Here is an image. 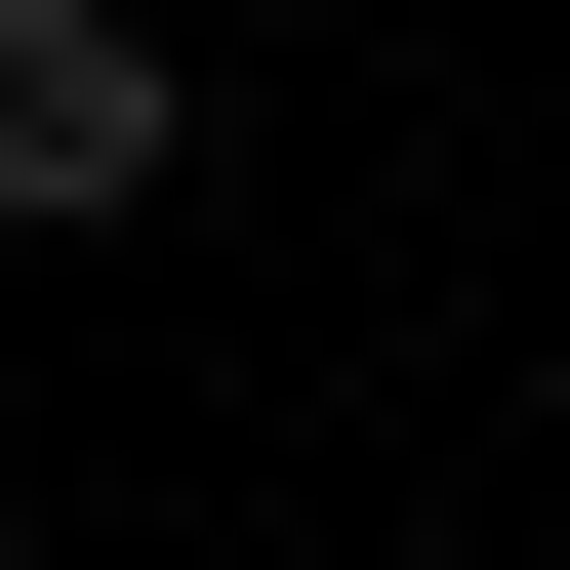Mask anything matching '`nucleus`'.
Listing matches in <instances>:
<instances>
[{"mask_svg": "<svg viewBox=\"0 0 570 570\" xmlns=\"http://www.w3.org/2000/svg\"><path fill=\"white\" fill-rule=\"evenodd\" d=\"M0 570H41V449H0Z\"/></svg>", "mask_w": 570, "mask_h": 570, "instance_id": "2", "label": "nucleus"}, {"mask_svg": "<svg viewBox=\"0 0 570 570\" xmlns=\"http://www.w3.org/2000/svg\"><path fill=\"white\" fill-rule=\"evenodd\" d=\"M164 0H0V245H122V204H164Z\"/></svg>", "mask_w": 570, "mask_h": 570, "instance_id": "1", "label": "nucleus"}]
</instances>
